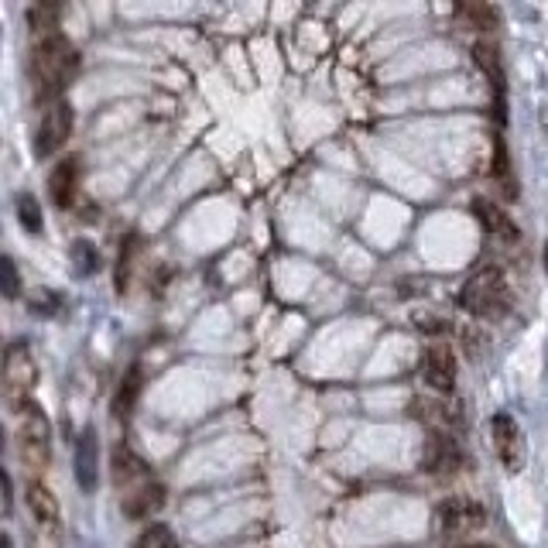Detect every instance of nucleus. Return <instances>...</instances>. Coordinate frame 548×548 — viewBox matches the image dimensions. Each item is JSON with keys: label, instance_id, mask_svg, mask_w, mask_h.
<instances>
[{"label": "nucleus", "instance_id": "f257e3e1", "mask_svg": "<svg viewBox=\"0 0 548 548\" xmlns=\"http://www.w3.org/2000/svg\"><path fill=\"white\" fill-rule=\"evenodd\" d=\"M76 66H79V55L66 38L48 31L35 42L31 48V62H28V72H31V86H35V100H52L66 90V83L76 76Z\"/></svg>", "mask_w": 548, "mask_h": 548}, {"label": "nucleus", "instance_id": "f03ea898", "mask_svg": "<svg viewBox=\"0 0 548 548\" xmlns=\"http://www.w3.org/2000/svg\"><path fill=\"white\" fill-rule=\"evenodd\" d=\"M48 442H52V425H48L45 411L35 401H24L18 408V453L21 463L31 473H42L48 463Z\"/></svg>", "mask_w": 548, "mask_h": 548}, {"label": "nucleus", "instance_id": "7ed1b4c3", "mask_svg": "<svg viewBox=\"0 0 548 548\" xmlns=\"http://www.w3.org/2000/svg\"><path fill=\"white\" fill-rule=\"evenodd\" d=\"M507 278L501 268H480L477 274H470V281L459 292V305L473 316H497L507 309Z\"/></svg>", "mask_w": 548, "mask_h": 548}, {"label": "nucleus", "instance_id": "20e7f679", "mask_svg": "<svg viewBox=\"0 0 548 548\" xmlns=\"http://www.w3.org/2000/svg\"><path fill=\"white\" fill-rule=\"evenodd\" d=\"M38 381V367L35 357H31L28 343H11L4 353V394H7V405L18 411L24 401H31L28 394Z\"/></svg>", "mask_w": 548, "mask_h": 548}, {"label": "nucleus", "instance_id": "39448f33", "mask_svg": "<svg viewBox=\"0 0 548 548\" xmlns=\"http://www.w3.org/2000/svg\"><path fill=\"white\" fill-rule=\"evenodd\" d=\"M490 439H494V453L504 470L521 473V466H525V435H521L518 422L507 411H497L490 418Z\"/></svg>", "mask_w": 548, "mask_h": 548}, {"label": "nucleus", "instance_id": "423d86ee", "mask_svg": "<svg viewBox=\"0 0 548 548\" xmlns=\"http://www.w3.org/2000/svg\"><path fill=\"white\" fill-rule=\"evenodd\" d=\"M69 134H72V107H69L66 100L48 103V110H45L42 124H38L35 151H38V155H42V158L55 155V151H59L62 144L69 141Z\"/></svg>", "mask_w": 548, "mask_h": 548}, {"label": "nucleus", "instance_id": "0eeeda50", "mask_svg": "<svg viewBox=\"0 0 548 548\" xmlns=\"http://www.w3.org/2000/svg\"><path fill=\"white\" fill-rule=\"evenodd\" d=\"M422 466L432 473V477L439 480H449L459 473V466H463V453H459L456 439L449 432H432L429 442H425V459Z\"/></svg>", "mask_w": 548, "mask_h": 548}, {"label": "nucleus", "instance_id": "6e6552de", "mask_svg": "<svg viewBox=\"0 0 548 548\" xmlns=\"http://www.w3.org/2000/svg\"><path fill=\"white\" fill-rule=\"evenodd\" d=\"M72 470H76V483L79 490L93 494L100 487V439H96V429L86 425L83 435L76 442V459H72Z\"/></svg>", "mask_w": 548, "mask_h": 548}, {"label": "nucleus", "instance_id": "1a4fd4ad", "mask_svg": "<svg viewBox=\"0 0 548 548\" xmlns=\"http://www.w3.org/2000/svg\"><path fill=\"white\" fill-rule=\"evenodd\" d=\"M456 374L459 364L449 343H429V350H425V384L435 394H449L456 388Z\"/></svg>", "mask_w": 548, "mask_h": 548}, {"label": "nucleus", "instance_id": "9d476101", "mask_svg": "<svg viewBox=\"0 0 548 548\" xmlns=\"http://www.w3.org/2000/svg\"><path fill=\"white\" fill-rule=\"evenodd\" d=\"M487 514L477 501H466V497H453L439 507V525L446 535H466V531H480Z\"/></svg>", "mask_w": 548, "mask_h": 548}, {"label": "nucleus", "instance_id": "9b49d317", "mask_svg": "<svg viewBox=\"0 0 548 548\" xmlns=\"http://www.w3.org/2000/svg\"><path fill=\"white\" fill-rule=\"evenodd\" d=\"M79 192V158H62L55 172L48 175V196L59 209H69Z\"/></svg>", "mask_w": 548, "mask_h": 548}, {"label": "nucleus", "instance_id": "f8f14e48", "mask_svg": "<svg viewBox=\"0 0 548 548\" xmlns=\"http://www.w3.org/2000/svg\"><path fill=\"white\" fill-rule=\"evenodd\" d=\"M473 213H477L480 227L487 230L494 240H504V244H514V240H518V227H514V220L494 203V199H477V203H473Z\"/></svg>", "mask_w": 548, "mask_h": 548}, {"label": "nucleus", "instance_id": "ddd939ff", "mask_svg": "<svg viewBox=\"0 0 548 548\" xmlns=\"http://www.w3.org/2000/svg\"><path fill=\"white\" fill-rule=\"evenodd\" d=\"M161 504H165V487H161L158 480H144L127 494L124 514L127 518H148V514H155Z\"/></svg>", "mask_w": 548, "mask_h": 548}, {"label": "nucleus", "instance_id": "4468645a", "mask_svg": "<svg viewBox=\"0 0 548 548\" xmlns=\"http://www.w3.org/2000/svg\"><path fill=\"white\" fill-rule=\"evenodd\" d=\"M28 511L35 514V521L42 528L59 525V501H55V494L45 487V483H31L28 487Z\"/></svg>", "mask_w": 548, "mask_h": 548}, {"label": "nucleus", "instance_id": "2eb2a0df", "mask_svg": "<svg viewBox=\"0 0 548 548\" xmlns=\"http://www.w3.org/2000/svg\"><path fill=\"white\" fill-rule=\"evenodd\" d=\"M137 394H141V367H131L124 374V381H120L114 401H110V411H114L117 422H127V418H131V411L137 408Z\"/></svg>", "mask_w": 548, "mask_h": 548}, {"label": "nucleus", "instance_id": "dca6fc26", "mask_svg": "<svg viewBox=\"0 0 548 548\" xmlns=\"http://www.w3.org/2000/svg\"><path fill=\"white\" fill-rule=\"evenodd\" d=\"M459 21H466L473 31H494L497 28V11L490 0H456Z\"/></svg>", "mask_w": 548, "mask_h": 548}, {"label": "nucleus", "instance_id": "f3484780", "mask_svg": "<svg viewBox=\"0 0 548 548\" xmlns=\"http://www.w3.org/2000/svg\"><path fill=\"white\" fill-rule=\"evenodd\" d=\"M114 480L124 487V483H144V480H151V473H148V463L144 459H137L131 449L127 446H120L117 449V456H114Z\"/></svg>", "mask_w": 548, "mask_h": 548}, {"label": "nucleus", "instance_id": "a211bd4d", "mask_svg": "<svg viewBox=\"0 0 548 548\" xmlns=\"http://www.w3.org/2000/svg\"><path fill=\"white\" fill-rule=\"evenodd\" d=\"M473 55H477V62L483 66V72L490 76V83H494V90H497V96H501V103H504V69H501V59H497V45L477 42V45H473Z\"/></svg>", "mask_w": 548, "mask_h": 548}, {"label": "nucleus", "instance_id": "6ab92c4d", "mask_svg": "<svg viewBox=\"0 0 548 548\" xmlns=\"http://www.w3.org/2000/svg\"><path fill=\"white\" fill-rule=\"evenodd\" d=\"M494 182L501 185V192H504V199H518V185H514V175H511V161H507V148H504V141L497 137L494 141Z\"/></svg>", "mask_w": 548, "mask_h": 548}, {"label": "nucleus", "instance_id": "aec40b11", "mask_svg": "<svg viewBox=\"0 0 548 548\" xmlns=\"http://www.w3.org/2000/svg\"><path fill=\"white\" fill-rule=\"evenodd\" d=\"M439 398H442V394H439ZM439 398H415V401H411V411H415V415L422 418V422H429V425H446L453 411L442 405Z\"/></svg>", "mask_w": 548, "mask_h": 548}, {"label": "nucleus", "instance_id": "412c9836", "mask_svg": "<svg viewBox=\"0 0 548 548\" xmlns=\"http://www.w3.org/2000/svg\"><path fill=\"white\" fill-rule=\"evenodd\" d=\"M18 220L28 233H42V206L31 192H21L18 196Z\"/></svg>", "mask_w": 548, "mask_h": 548}, {"label": "nucleus", "instance_id": "4be33fe9", "mask_svg": "<svg viewBox=\"0 0 548 548\" xmlns=\"http://www.w3.org/2000/svg\"><path fill=\"white\" fill-rule=\"evenodd\" d=\"M96 264H100L96 261V247L90 240H76V244H72V268L79 274H93Z\"/></svg>", "mask_w": 548, "mask_h": 548}, {"label": "nucleus", "instance_id": "5701e85b", "mask_svg": "<svg viewBox=\"0 0 548 548\" xmlns=\"http://www.w3.org/2000/svg\"><path fill=\"white\" fill-rule=\"evenodd\" d=\"M134 548H179V542H175V535L165 525H151L141 538H137Z\"/></svg>", "mask_w": 548, "mask_h": 548}, {"label": "nucleus", "instance_id": "b1692460", "mask_svg": "<svg viewBox=\"0 0 548 548\" xmlns=\"http://www.w3.org/2000/svg\"><path fill=\"white\" fill-rule=\"evenodd\" d=\"M137 251V237H127L120 247V264H117V292H127V281H131V264Z\"/></svg>", "mask_w": 548, "mask_h": 548}, {"label": "nucleus", "instance_id": "393cba45", "mask_svg": "<svg viewBox=\"0 0 548 548\" xmlns=\"http://www.w3.org/2000/svg\"><path fill=\"white\" fill-rule=\"evenodd\" d=\"M0 271H4V295H7V298H18V292H21V278H18V268H14L11 257H4V261H0Z\"/></svg>", "mask_w": 548, "mask_h": 548}, {"label": "nucleus", "instance_id": "a878e982", "mask_svg": "<svg viewBox=\"0 0 548 548\" xmlns=\"http://www.w3.org/2000/svg\"><path fill=\"white\" fill-rule=\"evenodd\" d=\"M31 305H35L38 316H55V312H59V295L55 292H35L31 295Z\"/></svg>", "mask_w": 548, "mask_h": 548}, {"label": "nucleus", "instance_id": "bb28decb", "mask_svg": "<svg viewBox=\"0 0 548 548\" xmlns=\"http://www.w3.org/2000/svg\"><path fill=\"white\" fill-rule=\"evenodd\" d=\"M0 480H4V514H11V477L4 473Z\"/></svg>", "mask_w": 548, "mask_h": 548}, {"label": "nucleus", "instance_id": "cd10ccee", "mask_svg": "<svg viewBox=\"0 0 548 548\" xmlns=\"http://www.w3.org/2000/svg\"><path fill=\"white\" fill-rule=\"evenodd\" d=\"M35 4H38V7H48V11H52V7L59 4V0H35Z\"/></svg>", "mask_w": 548, "mask_h": 548}, {"label": "nucleus", "instance_id": "c85d7f7f", "mask_svg": "<svg viewBox=\"0 0 548 548\" xmlns=\"http://www.w3.org/2000/svg\"><path fill=\"white\" fill-rule=\"evenodd\" d=\"M545 271H548V244H545Z\"/></svg>", "mask_w": 548, "mask_h": 548}, {"label": "nucleus", "instance_id": "c756f323", "mask_svg": "<svg viewBox=\"0 0 548 548\" xmlns=\"http://www.w3.org/2000/svg\"><path fill=\"white\" fill-rule=\"evenodd\" d=\"M466 548H490V545H466Z\"/></svg>", "mask_w": 548, "mask_h": 548}]
</instances>
